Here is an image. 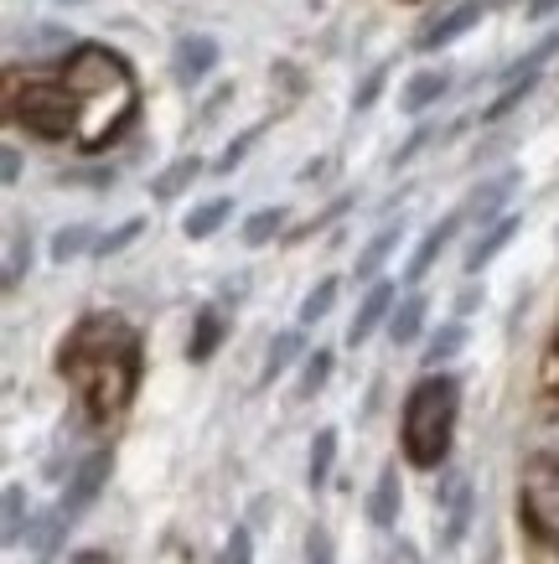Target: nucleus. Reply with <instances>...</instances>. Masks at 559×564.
Segmentation results:
<instances>
[{
  "label": "nucleus",
  "mask_w": 559,
  "mask_h": 564,
  "mask_svg": "<svg viewBox=\"0 0 559 564\" xmlns=\"http://www.w3.org/2000/svg\"><path fill=\"white\" fill-rule=\"evenodd\" d=\"M57 368L78 389V399H84V410L94 420H115L136 399V383H140L136 326L119 322V316H84V322L73 326Z\"/></svg>",
  "instance_id": "nucleus-1"
},
{
  "label": "nucleus",
  "mask_w": 559,
  "mask_h": 564,
  "mask_svg": "<svg viewBox=\"0 0 559 564\" xmlns=\"http://www.w3.org/2000/svg\"><path fill=\"white\" fill-rule=\"evenodd\" d=\"M68 88L78 94V145L84 151H104L109 140L125 135V124L136 120V73L119 52L99 47V42H78L63 68Z\"/></svg>",
  "instance_id": "nucleus-2"
},
{
  "label": "nucleus",
  "mask_w": 559,
  "mask_h": 564,
  "mask_svg": "<svg viewBox=\"0 0 559 564\" xmlns=\"http://www.w3.org/2000/svg\"><path fill=\"white\" fill-rule=\"evenodd\" d=\"M456 414H461V383L451 373H430L405 393V420H399V445H405V462L420 471H436L451 456V435H456Z\"/></svg>",
  "instance_id": "nucleus-3"
},
{
  "label": "nucleus",
  "mask_w": 559,
  "mask_h": 564,
  "mask_svg": "<svg viewBox=\"0 0 559 564\" xmlns=\"http://www.w3.org/2000/svg\"><path fill=\"white\" fill-rule=\"evenodd\" d=\"M6 120L26 124L42 140H68L78 135V94L68 88V78H26L21 84L11 73V84H6Z\"/></svg>",
  "instance_id": "nucleus-4"
},
{
  "label": "nucleus",
  "mask_w": 559,
  "mask_h": 564,
  "mask_svg": "<svg viewBox=\"0 0 559 564\" xmlns=\"http://www.w3.org/2000/svg\"><path fill=\"white\" fill-rule=\"evenodd\" d=\"M518 508H524V523L534 529V539L559 554V466L534 462V471L524 477V492H518Z\"/></svg>",
  "instance_id": "nucleus-5"
},
{
  "label": "nucleus",
  "mask_w": 559,
  "mask_h": 564,
  "mask_svg": "<svg viewBox=\"0 0 559 564\" xmlns=\"http://www.w3.org/2000/svg\"><path fill=\"white\" fill-rule=\"evenodd\" d=\"M109 471H115V456H109V451H94V456H84V462L73 466L68 487H63V497H57V508H63V518H68V523H78V518L99 502Z\"/></svg>",
  "instance_id": "nucleus-6"
},
{
  "label": "nucleus",
  "mask_w": 559,
  "mask_h": 564,
  "mask_svg": "<svg viewBox=\"0 0 559 564\" xmlns=\"http://www.w3.org/2000/svg\"><path fill=\"white\" fill-rule=\"evenodd\" d=\"M482 11H487V0H461V6H451L445 17H436L420 36H415V47H420V52H441V47H451L456 36H466V32L476 26V21H482Z\"/></svg>",
  "instance_id": "nucleus-7"
},
{
  "label": "nucleus",
  "mask_w": 559,
  "mask_h": 564,
  "mask_svg": "<svg viewBox=\"0 0 559 564\" xmlns=\"http://www.w3.org/2000/svg\"><path fill=\"white\" fill-rule=\"evenodd\" d=\"M218 42H213V36H182V42H176V52H171V73H176V84H186V88H197L207 78V73L218 68Z\"/></svg>",
  "instance_id": "nucleus-8"
},
{
  "label": "nucleus",
  "mask_w": 559,
  "mask_h": 564,
  "mask_svg": "<svg viewBox=\"0 0 559 564\" xmlns=\"http://www.w3.org/2000/svg\"><path fill=\"white\" fill-rule=\"evenodd\" d=\"M461 218H466V207H456V213H445L441 223H430V228H424V239L415 243V254H409V270H405V280H409V285H420L424 274L436 270V259H441V249H445V243H451V239H456Z\"/></svg>",
  "instance_id": "nucleus-9"
},
{
  "label": "nucleus",
  "mask_w": 559,
  "mask_h": 564,
  "mask_svg": "<svg viewBox=\"0 0 559 564\" xmlns=\"http://www.w3.org/2000/svg\"><path fill=\"white\" fill-rule=\"evenodd\" d=\"M394 306H399V291H394L389 280H373L368 295H363V306H357V316H353V326H347V343L363 347L373 332L394 316Z\"/></svg>",
  "instance_id": "nucleus-10"
},
{
  "label": "nucleus",
  "mask_w": 559,
  "mask_h": 564,
  "mask_svg": "<svg viewBox=\"0 0 559 564\" xmlns=\"http://www.w3.org/2000/svg\"><path fill=\"white\" fill-rule=\"evenodd\" d=\"M472 513H476V492L472 481H451V492L441 502V549H456L472 529Z\"/></svg>",
  "instance_id": "nucleus-11"
},
{
  "label": "nucleus",
  "mask_w": 559,
  "mask_h": 564,
  "mask_svg": "<svg viewBox=\"0 0 559 564\" xmlns=\"http://www.w3.org/2000/svg\"><path fill=\"white\" fill-rule=\"evenodd\" d=\"M399 508H405L399 466H384V471H378V481H373V492H368V518H373V529H394V523H399Z\"/></svg>",
  "instance_id": "nucleus-12"
},
{
  "label": "nucleus",
  "mask_w": 559,
  "mask_h": 564,
  "mask_svg": "<svg viewBox=\"0 0 559 564\" xmlns=\"http://www.w3.org/2000/svg\"><path fill=\"white\" fill-rule=\"evenodd\" d=\"M513 187H518V172H503V176H492V182H482V187L466 197V218H476L482 228L497 223L503 207H508V197H513Z\"/></svg>",
  "instance_id": "nucleus-13"
},
{
  "label": "nucleus",
  "mask_w": 559,
  "mask_h": 564,
  "mask_svg": "<svg viewBox=\"0 0 559 564\" xmlns=\"http://www.w3.org/2000/svg\"><path fill=\"white\" fill-rule=\"evenodd\" d=\"M518 228H524V223L513 218V213H508V218H497V223H487V228L476 234V243L466 249V274H482V270H487L492 259H497L513 243V234H518Z\"/></svg>",
  "instance_id": "nucleus-14"
},
{
  "label": "nucleus",
  "mask_w": 559,
  "mask_h": 564,
  "mask_svg": "<svg viewBox=\"0 0 559 564\" xmlns=\"http://www.w3.org/2000/svg\"><path fill=\"white\" fill-rule=\"evenodd\" d=\"M445 88H451V73L445 68H420L405 84V94H399V109H405V115H424L430 104L445 99Z\"/></svg>",
  "instance_id": "nucleus-15"
},
{
  "label": "nucleus",
  "mask_w": 559,
  "mask_h": 564,
  "mask_svg": "<svg viewBox=\"0 0 559 564\" xmlns=\"http://www.w3.org/2000/svg\"><path fill=\"white\" fill-rule=\"evenodd\" d=\"M424 311H430V301H424L420 291L399 295V306H394V316H389V337H394V347H409L415 337H420V332H424Z\"/></svg>",
  "instance_id": "nucleus-16"
},
{
  "label": "nucleus",
  "mask_w": 559,
  "mask_h": 564,
  "mask_svg": "<svg viewBox=\"0 0 559 564\" xmlns=\"http://www.w3.org/2000/svg\"><path fill=\"white\" fill-rule=\"evenodd\" d=\"M68 518H63V508H52V513H36L32 523H26V544L42 554V560H52L57 549H63V539H68Z\"/></svg>",
  "instance_id": "nucleus-17"
},
{
  "label": "nucleus",
  "mask_w": 559,
  "mask_h": 564,
  "mask_svg": "<svg viewBox=\"0 0 559 564\" xmlns=\"http://www.w3.org/2000/svg\"><path fill=\"white\" fill-rule=\"evenodd\" d=\"M223 332H228V326H223L218 306H203V311H197V326H192V343H186V358L207 362L223 347Z\"/></svg>",
  "instance_id": "nucleus-18"
},
{
  "label": "nucleus",
  "mask_w": 559,
  "mask_h": 564,
  "mask_svg": "<svg viewBox=\"0 0 559 564\" xmlns=\"http://www.w3.org/2000/svg\"><path fill=\"white\" fill-rule=\"evenodd\" d=\"M399 239H405V223H389V228H378V234L368 239V249L357 254V280H378L384 259L399 249Z\"/></svg>",
  "instance_id": "nucleus-19"
},
{
  "label": "nucleus",
  "mask_w": 559,
  "mask_h": 564,
  "mask_svg": "<svg viewBox=\"0 0 559 564\" xmlns=\"http://www.w3.org/2000/svg\"><path fill=\"white\" fill-rule=\"evenodd\" d=\"M332 466H337V430L326 425V430H316V441H311V466H305L311 492H322L326 481H332Z\"/></svg>",
  "instance_id": "nucleus-20"
},
{
  "label": "nucleus",
  "mask_w": 559,
  "mask_h": 564,
  "mask_svg": "<svg viewBox=\"0 0 559 564\" xmlns=\"http://www.w3.org/2000/svg\"><path fill=\"white\" fill-rule=\"evenodd\" d=\"M228 213H234V203L228 197H213V203H203V207H192L182 218V234L186 239H213L223 223H228Z\"/></svg>",
  "instance_id": "nucleus-21"
},
{
  "label": "nucleus",
  "mask_w": 559,
  "mask_h": 564,
  "mask_svg": "<svg viewBox=\"0 0 559 564\" xmlns=\"http://www.w3.org/2000/svg\"><path fill=\"white\" fill-rule=\"evenodd\" d=\"M534 88H539V73H513L508 84H503V94H497V99L482 109V120L492 124V120H503V115H513V109H518V104H524Z\"/></svg>",
  "instance_id": "nucleus-22"
},
{
  "label": "nucleus",
  "mask_w": 559,
  "mask_h": 564,
  "mask_svg": "<svg viewBox=\"0 0 559 564\" xmlns=\"http://www.w3.org/2000/svg\"><path fill=\"white\" fill-rule=\"evenodd\" d=\"M301 352H305L301 326H290V332H280V337L270 343V358H265V373H259V378H265V383H275V378H280V373L290 368V362L301 358Z\"/></svg>",
  "instance_id": "nucleus-23"
},
{
  "label": "nucleus",
  "mask_w": 559,
  "mask_h": 564,
  "mask_svg": "<svg viewBox=\"0 0 559 564\" xmlns=\"http://www.w3.org/2000/svg\"><path fill=\"white\" fill-rule=\"evenodd\" d=\"M197 172H203V161H197V155H182V161H171L166 172L155 176L151 192L161 197V203H171V197H182L186 192V182H197Z\"/></svg>",
  "instance_id": "nucleus-24"
},
{
  "label": "nucleus",
  "mask_w": 559,
  "mask_h": 564,
  "mask_svg": "<svg viewBox=\"0 0 559 564\" xmlns=\"http://www.w3.org/2000/svg\"><path fill=\"white\" fill-rule=\"evenodd\" d=\"M94 228H88V223H68V228H57V234H52V259H57V264H68V259H78V254H88V249H94Z\"/></svg>",
  "instance_id": "nucleus-25"
},
{
  "label": "nucleus",
  "mask_w": 559,
  "mask_h": 564,
  "mask_svg": "<svg viewBox=\"0 0 559 564\" xmlns=\"http://www.w3.org/2000/svg\"><path fill=\"white\" fill-rule=\"evenodd\" d=\"M461 347H466V322H445L436 337H430V347H424V368H441L445 358H456Z\"/></svg>",
  "instance_id": "nucleus-26"
},
{
  "label": "nucleus",
  "mask_w": 559,
  "mask_h": 564,
  "mask_svg": "<svg viewBox=\"0 0 559 564\" xmlns=\"http://www.w3.org/2000/svg\"><path fill=\"white\" fill-rule=\"evenodd\" d=\"M280 228H286V207H259V213H249V218H244V243H249V249H259V243H270Z\"/></svg>",
  "instance_id": "nucleus-27"
},
{
  "label": "nucleus",
  "mask_w": 559,
  "mask_h": 564,
  "mask_svg": "<svg viewBox=\"0 0 559 564\" xmlns=\"http://www.w3.org/2000/svg\"><path fill=\"white\" fill-rule=\"evenodd\" d=\"M0 508H6V529H0V539H6V544H17L21 529L32 523V518H26V492H21L17 481L6 487V497H0Z\"/></svg>",
  "instance_id": "nucleus-28"
},
{
  "label": "nucleus",
  "mask_w": 559,
  "mask_h": 564,
  "mask_svg": "<svg viewBox=\"0 0 559 564\" xmlns=\"http://www.w3.org/2000/svg\"><path fill=\"white\" fill-rule=\"evenodd\" d=\"M337 306V274H326V280H316V291L301 301V326H311V322H322L326 311Z\"/></svg>",
  "instance_id": "nucleus-29"
},
{
  "label": "nucleus",
  "mask_w": 559,
  "mask_h": 564,
  "mask_svg": "<svg viewBox=\"0 0 559 564\" xmlns=\"http://www.w3.org/2000/svg\"><path fill=\"white\" fill-rule=\"evenodd\" d=\"M26 270H32V234H11V249H6V291H17Z\"/></svg>",
  "instance_id": "nucleus-30"
},
{
  "label": "nucleus",
  "mask_w": 559,
  "mask_h": 564,
  "mask_svg": "<svg viewBox=\"0 0 559 564\" xmlns=\"http://www.w3.org/2000/svg\"><path fill=\"white\" fill-rule=\"evenodd\" d=\"M332 352H326V347H316V352H311V358H305V368H301V399H311V393H322V383L326 378H332Z\"/></svg>",
  "instance_id": "nucleus-31"
},
{
  "label": "nucleus",
  "mask_w": 559,
  "mask_h": 564,
  "mask_svg": "<svg viewBox=\"0 0 559 564\" xmlns=\"http://www.w3.org/2000/svg\"><path fill=\"white\" fill-rule=\"evenodd\" d=\"M140 234H146V218H130V223H119L115 234H104L99 243H94V254L99 259H109V254H119V249H130V243L140 239Z\"/></svg>",
  "instance_id": "nucleus-32"
},
{
  "label": "nucleus",
  "mask_w": 559,
  "mask_h": 564,
  "mask_svg": "<svg viewBox=\"0 0 559 564\" xmlns=\"http://www.w3.org/2000/svg\"><path fill=\"white\" fill-rule=\"evenodd\" d=\"M555 52H559V26H555V32H544V42L534 52H524V57L513 63V73H544V63H549ZM513 73H508V78H513Z\"/></svg>",
  "instance_id": "nucleus-33"
},
{
  "label": "nucleus",
  "mask_w": 559,
  "mask_h": 564,
  "mask_svg": "<svg viewBox=\"0 0 559 564\" xmlns=\"http://www.w3.org/2000/svg\"><path fill=\"white\" fill-rule=\"evenodd\" d=\"M223 564H255V533L238 523L234 533H228V549H223Z\"/></svg>",
  "instance_id": "nucleus-34"
},
{
  "label": "nucleus",
  "mask_w": 559,
  "mask_h": 564,
  "mask_svg": "<svg viewBox=\"0 0 559 564\" xmlns=\"http://www.w3.org/2000/svg\"><path fill=\"white\" fill-rule=\"evenodd\" d=\"M305 564H337V544L326 529H311L305 533Z\"/></svg>",
  "instance_id": "nucleus-35"
},
{
  "label": "nucleus",
  "mask_w": 559,
  "mask_h": 564,
  "mask_svg": "<svg viewBox=\"0 0 559 564\" xmlns=\"http://www.w3.org/2000/svg\"><path fill=\"white\" fill-rule=\"evenodd\" d=\"M255 140H259V124H255V130H244V135H238L234 145H228V151L218 155V166H213V172H218V176H228V172H234V166H238V161L249 155V145H255Z\"/></svg>",
  "instance_id": "nucleus-36"
},
{
  "label": "nucleus",
  "mask_w": 559,
  "mask_h": 564,
  "mask_svg": "<svg viewBox=\"0 0 559 564\" xmlns=\"http://www.w3.org/2000/svg\"><path fill=\"white\" fill-rule=\"evenodd\" d=\"M384 78H389V63H378V68H373L368 78H363V88L353 94V109H368V104L378 99V94H384Z\"/></svg>",
  "instance_id": "nucleus-37"
},
{
  "label": "nucleus",
  "mask_w": 559,
  "mask_h": 564,
  "mask_svg": "<svg viewBox=\"0 0 559 564\" xmlns=\"http://www.w3.org/2000/svg\"><path fill=\"white\" fill-rule=\"evenodd\" d=\"M436 135V124H420V130H415V135L405 140V145H399V155H394V166H409V161H415V155L424 151V140Z\"/></svg>",
  "instance_id": "nucleus-38"
},
{
  "label": "nucleus",
  "mask_w": 559,
  "mask_h": 564,
  "mask_svg": "<svg viewBox=\"0 0 559 564\" xmlns=\"http://www.w3.org/2000/svg\"><path fill=\"white\" fill-rule=\"evenodd\" d=\"M0 166H6V172H0V176H6V187H17V182H21V155L11 151V145H6V155H0Z\"/></svg>",
  "instance_id": "nucleus-39"
},
{
  "label": "nucleus",
  "mask_w": 559,
  "mask_h": 564,
  "mask_svg": "<svg viewBox=\"0 0 559 564\" xmlns=\"http://www.w3.org/2000/svg\"><path fill=\"white\" fill-rule=\"evenodd\" d=\"M559 11V0H528V21H544V17H555Z\"/></svg>",
  "instance_id": "nucleus-40"
},
{
  "label": "nucleus",
  "mask_w": 559,
  "mask_h": 564,
  "mask_svg": "<svg viewBox=\"0 0 559 564\" xmlns=\"http://www.w3.org/2000/svg\"><path fill=\"white\" fill-rule=\"evenodd\" d=\"M73 564H115V560H109V554H99V549H84Z\"/></svg>",
  "instance_id": "nucleus-41"
},
{
  "label": "nucleus",
  "mask_w": 559,
  "mask_h": 564,
  "mask_svg": "<svg viewBox=\"0 0 559 564\" xmlns=\"http://www.w3.org/2000/svg\"><path fill=\"white\" fill-rule=\"evenodd\" d=\"M539 462H549V466H559V445H549V451H539Z\"/></svg>",
  "instance_id": "nucleus-42"
},
{
  "label": "nucleus",
  "mask_w": 559,
  "mask_h": 564,
  "mask_svg": "<svg viewBox=\"0 0 559 564\" xmlns=\"http://www.w3.org/2000/svg\"><path fill=\"white\" fill-rule=\"evenodd\" d=\"M492 6H503V0H492Z\"/></svg>",
  "instance_id": "nucleus-43"
}]
</instances>
